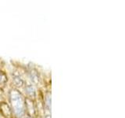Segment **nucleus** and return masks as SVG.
Segmentation results:
<instances>
[{"mask_svg": "<svg viewBox=\"0 0 125 118\" xmlns=\"http://www.w3.org/2000/svg\"><path fill=\"white\" fill-rule=\"evenodd\" d=\"M10 99L13 112L17 117H21L24 113V102L21 93L17 90H12Z\"/></svg>", "mask_w": 125, "mask_h": 118, "instance_id": "nucleus-1", "label": "nucleus"}, {"mask_svg": "<svg viewBox=\"0 0 125 118\" xmlns=\"http://www.w3.org/2000/svg\"><path fill=\"white\" fill-rule=\"evenodd\" d=\"M30 77L31 80H32L34 84H38L39 83V76L36 71H31L30 72Z\"/></svg>", "mask_w": 125, "mask_h": 118, "instance_id": "nucleus-2", "label": "nucleus"}, {"mask_svg": "<svg viewBox=\"0 0 125 118\" xmlns=\"http://www.w3.org/2000/svg\"><path fill=\"white\" fill-rule=\"evenodd\" d=\"M26 93L28 94L30 97H34L35 96V90L31 85H27L25 88Z\"/></svg>", "mask_w": 125, "mask_h": 118, "instance_id": "nucleus-3", "label": "nucleus"}, {"mask_svg": "<svg viewBox=\"0 0 125 118\" xmlns=\"http://www.w3.org/2000/svg\"><path fill=\"white\" fill-rule=\"evenodd\" d=\"M13 81L15 84L19 87H21L23 84V80L19 75H13Z\"/></svg>", "mask_w": 125, "mask_h": 118, "instance_id": "nucleus-4", "label": "nucleus"}, {"mask_svg": "<svg viewBox=\"0 0 125 118\" xmlns=\"http://www.w3.org/2000/svg\"><path fill=\"white\" fill-rule=\"evenodd\" d=\"M7 81V77L5 73L0 72V84H4Z\"/></svg>", "mask_w": 125, "mask_h": 118, "instance_id": "nucleus-5", "label": "nucleus"}]
</instances>
